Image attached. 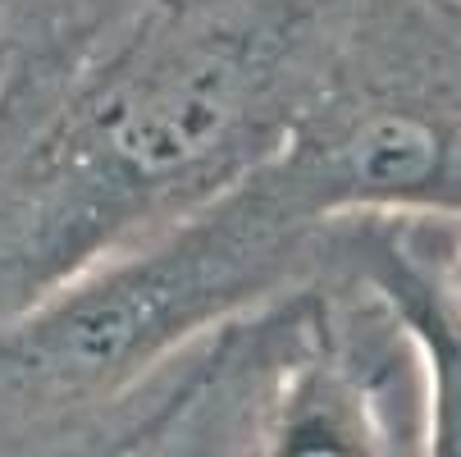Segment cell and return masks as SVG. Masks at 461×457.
<instances>
[{
    "mask_svg": "<svg viewBox=\"0 0 461 457\" xmlns=\"http://www.w3.org/2000/svg\"><path fill=\"white\" fill-rule=\"evenodd\" d=\"M339 0H147L0 105V315L256 174L306 101Z\"/></svg>",
    "mask_w": 461,
    "mask_h": 457,
    "instance_id": "cell-1",
    "label": "cell"
},
{
    "mask_svg": "<svg viewBox=\"0 0 461 457\" xmlns=\"http://www.w3.org/2000/svg\"><path fill=\"white\" fill-rule=\"evenodd\" d=\"M266 169L324 224L461 220V0H339Z\"/></svg>",
    "mask_w": 461,
    "mask_h": 457,
    "instance_id": "cell-2",
    "label": "cell"
}]
</instances>
